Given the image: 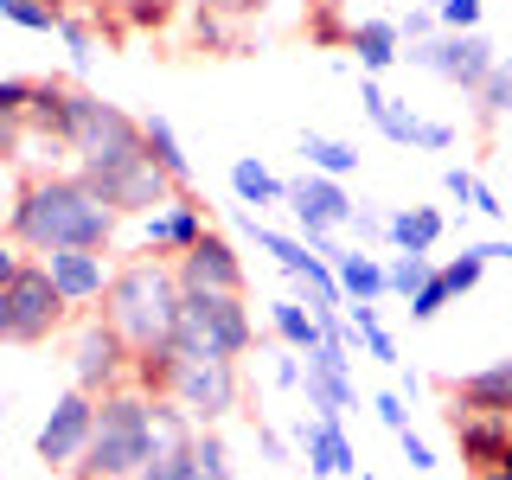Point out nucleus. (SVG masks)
Masks as SVG:
<instances>
[{
	"instance_id": "f257e3e1",
	"label": "nucleus",
	"mask_w": 512,
	"mask_h": 480,
	"mask_svg": "<svg viewBox=\"0 0 512 480\" xmlns=\"http://www.w3.org/2000/svg\"><path fill=\"white\" fill-rule=\"evenodd\" d=\"M116 231H122V212L84 180V173H26L20 199H13V212H7V237L26 256L109 250Z\"/></svg>"
},
{
	"instance_id": "f03ea898",
	"label": "nucleus",
	"mask_w": 512,
	"mask_h": 480,
	"mask_svg": "<svg viewBox=\"0 0 512 480\" xmlns=\"http://www.w3.org/2000/svg\"><path fill=\"white\" fill-rule=\"evenodd\" d=\"M180 269H173V256H128V263H116V276H109L103 288V320L128 340V352H160L173 346V327H180Z\"/></svg>"
},
{
	"instance_id": "7ed1b4c3",
	"label": "nucleus",
	"mask_w": 512,
	"mask_h": 480,
	"mask_svg": "<svg viewBox=\"0 0 512 480\" xmlns=\"http://www.w3.org/2000/svg\"><path fill=\"white\" fill-rule=\"evenodd\" d=\"M148 455H154V391L116 384L96 397V429L71 480H135Z\"/></svg>"
},
{
	"instance_id": "20e7f679",
	"label": "nucleus",
	"mask_w": 512,
	"mask_h": 480,
	"mask_svg": "<svg viewBox=\"0 0 512 480\" xmlns=\"http://www.w3.org/2000/svg\"><path fill=\"white\" fill-rule=\"evenodd\" d=\"M256 346V320L244 295H186L180 327H173V352L180 359H244Z\"/></svg>"
},
{
	"instance_id": "39448f33",
	"label": "nucleus",
	"mask_w": 512,
	"mask_h": 480,
	"mask_svg": "<svg viewBox=\"0 0 512 480\" xmlns=\"http://www.w3.org/2000/svg\"><path fill=\"white\" fill-rule=\"evenodd\" d=\"M160 397H173L199 429H212L244 404V372H237V359H180L173 352V372L160 384Z\"/></svg>"
},
{
	"instance_id": "423d86ee",
	"label": "nucleus",
	"mask_w": 512,
	"mask_h": 480,
	"mask_svg": "<svg viewBox=\"0 0 512 480\" xmlns=\"http://www.w3.org/2000/svg\"><path fill=\"white\" fill-rule=\"evenodd\" d=\"M64 320H71V301L58 295L52 269L26 256V269L7 282V346H45L52 333H64Z\"/></svg>"
},
{
	"instance_id": "0eeeda50",
	"label": "nucleus",
	"mask_w": 512,
	"mask_h": 480,
	"mask_svg": "<svg viewBox=\"0 0 512 480\" xmlns=\"http://www.w3.org/2000/svg\"><path fill=\"white\" fill-rule=\"evenodd\" d=\"M404 58H410V71H429V77H442V84L474 96L487 84V71L500 64V45L487 32H429V39L404 45Z\"/></svg>"
},
{
	"instance_id": "6e6552de",
	"label": "nucleus",
	"mask_w": 512,
	"mask_h": 480,
	"mask_svg": "<svg viewBox=\"0 0 512 480\" xmlns=\"http://www.w3.org/2000/svg\"><path fill=\"white\" fill-rule=\"evenodd\" d=\"M84 180L103 192L109 205H116L122 218H148L154 205H167L173 192H180V180H173L167 167L148 154V148H135V154H122V160H109V167H90Z\"/></svg>"
},
{
	"instance_id": "1a4fd4ad",
	"label": "nucleus",
	"mask_w": 512,
	"mask_h": 480,
	"mask_svg": "<svg viewBox=\"0 0 512 480\" xmlns=\"http://www.w3.org/2000/svg\"><path fill=\"white\" fill-rule=\"evenodd\" d=\"M71 384H77V391H90V397L116 391V384H135V352H128V340L109 327L103 314L84 320L77 340H71Z\"/></svg>"
},
{
	"instance_id": "9d476101",
	"label": "nucleus",
	"mask_w": 512,
	"mask_h": 480,
	"mask_svg": "<svg viewBox=\"0 0 512 480\" xmlns=\"http://www.w3.org/2000/svg\"><path fill=\"white\" fill-rule=\"evenodd\" d=\"M90 429H96V397L90 391H64L52 410H45V423H39V436H32V455L45 461V468H58V474H71L77 461H84V448H90Z\"/></svg>"
},
{
	"instance_id": "9b49d317",
	"label": "nucleus",
	"mask_w": 512,
	"mask_h": 480,
	"mask_svg": "<svg viewBox=\"0 0 512 480\" xmlns=\"http://www.w3.org/2000/svg\"><path fill=\"white\" fill-rule=\"evenodd\" d=\"M205 231H212V218H205V199H199L192 186H180L167 205H154L148 218H135V244H141V256H186Z\"/></svg>"
},
{
	"instance_id": "f8f14e48",
	"label": "nucleus",
	"mask_w": 512,
	"mask_h": 480,
	"mask_svg": "<svg viewBox=\"0 0 512 480\" xmlns=\"http://www.w3.org/2000/svg\"><path fill=\"white\" fill-rule=\"evenodd\" d=\"M173 269H180L186 295H244V263L224 231H205L186 256H173Z\"/></svg>"
},
{
	"instance_id": "ddd939ff",
	"label": "nucleus",
	"mask_w": 512,
	"mask_h": 480,
	"mask_svg": "<svg viewBox=\"0 0 512 480\" xmlns=\"http://www.w3.org/2000/svg\"><path fill=\"white\" fill-rule=\"evenodd\" d=\"M448 423H455L461 461H468L474 474H487V468H500V461H512V410H474V404H455V410H448Z\"/></svg>"
},
{
	"instance_id": "4468645a",
	"label": "nucleus",
	"mask_w": 512,
	"mask_h": 480,
	"mask_svg": "<svg viewBox=\"0 0 512 480\" xmlns=\"http://www.w3.org/2000/svg\"><path fill=\"white\" fill-rule=\"evenodd\" d=\"M295 448H301V468L314 480H352L359 474V448L346 442L340 416H308V423L295 429Z\"/></svg>"
},
{
	"instance_id": "2eb2a0df",
	"label": "nucleus",
	"mask_w": 512,
	"mask_h": 480,
	"mask_svg": "<svg viewBox=\"0 0 512 480\" xmlns=\"http://www.w3.org/2000/svg\"><path fill=\"white\" fill-rule=\"evenodd\" d=\"M352 192L346 180H333V173H301V180H288V212H295V224H320V231H346L352 224Z\"/></svg>"
},
{
	"instance_id": "dca6fc26",
	"label": "nucleus",
	"mask_w": 512,
	"mask_h": 480,
	"mask_svg": "<svg viewBox=\"0 0 512 480\" xmlns=\"http://www.w3.org/2000/svg\"><path fill=\"white\" fill-rule=\"evenodd\" d=\"M39 263L52 269L58 295L71 301V308H96V301H103V288H109V276H116L109 250H52V256H39Z\"/></svg>"
},
{
	"instance_id": "f3484780",
	"label": "nucleus",
	"mask_w": 512,
	"mask_h": 480,
	"mask_svg": "<svg viewBox=\"0 0 512 480\" xmlns=\"http://www.w3.org/2000/svg\"><path fill=\"white\" fill-rule=\"evenodd\" d=\"M359 109L372 116V128H378L384 141H397V148H423V128H429V122L416 116L410 103L384 96V84H378V77H365V71H359Z\"/></svg>"
},
{
	"instance_id": "a211bd4d",
	"label": "nucleus",
	"mask_w": 512,
	"mask_h": 480,
	"mask_svg": "<svg viewBox=\"0 0 512 480\" xmlns=\"http://www.w3.org/2000/svg\"><path fill=\"white\" fill-rule=\"evenodd\" d=\"M333 276H340V295H346V301H391V282H384V256H372L365 244L333 256Z\"/></svg>"
},
{
	"instance_id": "6ab92c4d",
	"label": "nucleus",
	"mask_w": 512,
	"mask_h": 480,
	"mask_svg": "<svg viewBox=\"0 0 512 480\" xmlns=\"http://www.w3.org/2000/svg\"><path fill=\"white\" fill-rule=\"evenodd\" d=\"M352 52H359L365 77H384L397 58H404V32H397V20H359L352 26Z\"/></svg>"
},
{
	"instance_id": "aec40b11",
	"label": "nucleus",
	"mask_w": 512,
	"mask_h": 480,
	"mask_svg": "<svg viewBox=\"0 0 512 480\" xmlns=\"http://www.w3.org/2000/svg\"><path fill=\"white\" fill-rule=\"evenodd\" d=\"M269 327H276V340L288 346V352H301V359H308V352L327 340V333H320V320H314V308L301 295H276L269 301Z\"/></svg>"
},
{
	"instance_id": "412c9836",
	"label": "nucleus",
	"mask_w": 512,
	"mask_h": 480,
	"mask_svg": "<svg viewBox=\"0 0 512 480\" xmlns=\"http://www.w3.org/2000/svg\"><path fill=\"white\" fill-rule=\"evenodd\" d=\"M455 404L512 410V359H493V365H480V372H461L455 378Z\"/></svg>"
},
{
	"instance_id": "4be33fe9",
	"label": "nucleus",
	"mask_w": 512,
	"mask_h": 480,
	"mask_svg": "<svg viewBox=\"0 0 512 480\" xmlns=\"http://www.w3.org/2000/svg\"><path fill=\"white\" fill-rule=\"evenodd\" d=\"M231 192H237V205H256V212H269V205H288V180H276V173H269L256 154L231 160Z\"/></svg>"
},
{
	"instance_id": "5701e85b",
	"label": "nucleus",
	"mask_w": 512,
	"mask_h": 480,
	"mask_svg": "<svg viewBox=\"0 0 512 480\" xmlns=\"http://www.w3.org/2000/svg\"><path fill=\"white\" fill-rule=\"evenodd\" d=\"M448 231V218L436 205H397L391 212V250H436Z\"/></svg>"
},
{
	"instance_id": "b1692460",
	"label": "nucleus",
	"mask_w": 512,
	"mask_h": 480,
	"mask_svg": "<svg viewBox=\"0 0 512 480\" xmlns=\"http://www.w3.org/2000/svg\"><path fill=\"white\" fill-rule=\"evenodd\" d=\"M141 148H148V154H154V160H160V167H167L180 186H192V160H186L180 135H173V122L160 116V109H148V116H141Z\"/></svg>"
},
{
	"instance_id": "393cba45",
	"label": "nucleus",
	"mask_w": 512,
	"mask_h": 480,
	"mask_svg": "<svg viewBox=\"0 0 512 480\" xmlns=\"http://www.w3.org/2000/svg\"><path fill=\"white\" fill-rule=\"evenodd\" d=\"M301 160H308L314 173H333V180H352V173H359V148H352V141H333V135H301Z\"/></svg>"
},
{
	"instance_id": "a878e982",
	"label": "nucleus",
	"mask_w": 512,
	"mask_h": 480,
	"mask_svg": "<svg viewBox=\"0 0 512 480\" xmlns=\"http://www.w3.org/2000/svg\"><path fill=\"white\" fill-rule=\"evenodd\" d=\"M301 397H308V410L314 416H340V410H352L359 404V391H352V378H327V372H301Z\"/></svg>"
},
{
	"instance_id": "bb28decb",
	"label": "nucleus",
	"mask_w": 512,
	"mask_h": 480,
	"mask_svg": "<svg viewBox=\"0 0 512 480\" xmlns=\"http://www.w3.org/2000/svg\"><path fill=\"white\" fill-rule=\"evenodd\" d=\"M429 276H436V256H429V250H391V256H384V282H391L397 301H410Z\"/></svg>"
},
{
	"instance_id": "cd10ccee",
	"label": "nucleus",
	"mask_w": 512,
	"mask_h": 480,
	"mask_svg": "<svg viewBox=\"0 0 512 480\" xmlns=\"http://www.w3.org/2000/svg\"><path fill=\"white\" fill-rule=\"evenodd\" d=\"M0 20H13L20 32H58L71 13H64V0H0Z\"/></svg>"
},
{
	"instance_id": "c85d7f7f",
	"label": "nucleus",
	"mask_w": 512,
	"mask_h": 480,
	"mask_svg": "<svg viewBox=\"0 0 512 480\" xmlns=\"http://www.w3.org/2000/svg\"><path fill=\"white\" fill-rule=\"evenodd\" d=\"M192 468H199V480H237V468H231V448H224L218 423L192 436Z\"/></svg>"
},
{
	"instance_id": "c756f323",
	"label": "nucleus",
	"mask_w": 512,
	"mask_h": 480,
	"mask_svg": "<svg viewBox=\"0 0 512 480\" xmlns=\"http://www.w3.org/2000/svg\"><path fill=\"white\" fill-rule=\"evenodd\" d=\"M474 103H480V116H487V122L512 116V52H500V64L487 71V84L474 90Z\"/></svg>"
},
{
	"instance_id": "7c9ffc66",
	"label": "nucleus",
	"mask_w": 512,
	"mask_h": 480,
	"mask_svg": "<svg viewBox=\"0 0 512 480\" xmlns=\"http://www.w3.org/2000/svg\"><path fill=\"white\" fill-rule=\"evenodd\" d=\"M487 269H493L487 256H480L474 244H461V256H448V263H442V282H448V295H455V301H461V295H474Z\"/></svg>"
},
{
	"instance_id": "2f4dec72",
	"label": "nucleus",
	"mask_w": 512,
	"mask_h": 480,
	"mask_svg": "<svg viewBox=\"0 0 512 480\" xmlns=\"http://www.w3.org/2000/svg\"><path fill=\"white\" fill-rule=\"evenodd\" d=\"M346 231L352 237H359V244L365 250H372V244H384V250H391V212H378V205H352V224H346Z\"/></svg>"
},
{
	"instance_id": "473e14b6",
	"label": "nucleus",
	"mask_w": 512,
	"mask_h": 480,
	"mask_svg": "<svg viewBox=\"0 0 512 480\" xmlns=\"http://www.w3.org/2000/svg\"><path fill=\"white\" fill-rule=\"evenodd\" d=\"M448 301H455V295H448V282H442V263H436V276H429V282L410 295V320L423 327V320H436V314L448 308Z\"/></svg>"
},
{
	"instance_id": "72a5a7b5",
	"label": "nucleus",
	"mask_w": 512,
	"mask_h": 480,
	"mask_svg": "<svg viewBox=\"0 0 512 480\" xmlns=\"http://www.w3.org/2000/svg\"><path fill=\"white\" fill-rule=\"evenodd\" d=\"M109 13H122V20H135V26H167L173 20V0H103Z\"/></svg>"
},
{
	"instance_id": "f704fd0d",
	"label": "nucleus",
	"mask_w": 512,
	"mask_h": 480,
	"mask_svg": "<svg viewBox=\"0 0 512 480\" xmlns=\"http://www.w3.org/2000/svg\"><path fill=\"white\" fill-rule=\"evenodd\" d=\"M480 13H487V0H442L436 20L442 32H480Z\"/></svg>"
},
{
	"instance_id": "c9c22d12",
	"label": "nucleus",
	"mask_w": 512,
	"mask_h": 480,
	"mask_svg": "<svg viewBox=\"0 0 512 480\" xmlns=\"http://www.w3.org/2000/svg\"><path fill=\"white\" fill-rule=\"evenodd\" d=\"M26 103H32L26 77H0V122H26Z\"/></svg>"
},
{
	"instance_id": "e433bc0d",
	"label": "nucleus",
	"mask_w": 512,
	"mask_h": 480,
	"mask_svg": "<svg viewBox=\"0 0 512 480\" xmlns=\"http://www.w3.org/2000/svg\"><path fill=\"white\" fill-rule=\"evenodd\" d=\"M397 448H404V468H410V474H429V468H442V461H436V448H429L423 436H416V429H397Z\"/></svg>"
},
{
	"instance_id": "4c0bfd02",
	"label": "nucleus",
	"mask_w": 512,
	"mask_h": 480,
	"mask_svg": "<svg viewBox=\"0 0 512 480\" xmlns=\"http://www.w3.org/2000/svg\"><path fill=\"white\" fill-rule=\"evenodd\" d=\"M442 192H448V199L461 205V212H474V192H480V173H474V167H448V173H442Z\"/></svg>"
},
{
	"instance_id": "58836bf2",
	"label": "nucleus",
	"mask_w": 512,
	"mask_h": 480,
	"mask_svg": "<svg viewBox=\"0 0 512 480\" xmlns=\"http://www.w3.org/2000/svg\"><path fill=\"white\" fill-rule=\"evenodd\" d=\"M372 410H378V423L391 429V436H397V429H410V397H404V391H378Z\"/></svg>"
},
{
	"instance_id": "ea45409f",
	"label": "nucleus",
	"mask_w": 512,
	"mask_h": 480,
	"mask_svg": "<svg viewBox=\"0 0 512 480\" xmlns=\"http://www.w3.org/2000/svg\"><path fill=\"white\" fill-rule=\"evenodd\" d=\"M308 365H314V372H327V378H352V352L333 346V340H320V346L308 352Z\"/></svg>"
},
{
	"instance_id": "a19ab883",
	"label": "nucleus",
	"mask_w": 512,
	"mask_h": 480,
	"mask_svg": "<svg viewBox=\"0 0 512 480\" xmlns=\"http://www.w3.org/2000/svg\"><path fill=\"white\" fill-rule=\"evenodd\" d=\"M301 372H308V365H301V352H276V365H269V384H276V391H301Z\"/></svg>"
},
{
	"instance_id": "79ce46f5",
	"label": "nucleus",
	"mask_w": 512,
	"mask_h": 480,
	"mask_svg": "<svg viewBox=\"0 0 512 480\" xmlns=\"http://www.w3.org/2000/svg\"><path fill=\"white\" fill-rule=\"evenodd\" d=\"M58 39L71 45V58H77V64H90V58H96V32H90L84 20H64V26H58Z\"/></svg>"
},
{
	"instance_id": "37998d69",
	"label": "nucleus",
	"mask_w": 512,
	"mask_h": 480,
	"mask_svg": "<svg viewBox=\"0 0 512 480\" xmlns=\"http://www.w3.org/2000/svg\"><path fill=\"white\" fill-rule=\"evenodd\" d=\"M397 32H404V45H410V39H429V32H442V20H436V7H410L404 20H397Z\"/></svg>"
},
{
	"instance_id": "c03bdc74",
	"label": "nucleus",
	"mask_w": 512,
	"mask_h": 480,
	"mask_svg": "<svg viewBox=\"0 0 512 480\" xmlns=\"http://www.w3.org/2000/svg\"><path fill=\"white\" fill-rule=\"evenodd\" d=\"M365 352H372L378 365H391V372H397V365H404V359H397V340H391V333H384V320H378V327H365Z\"/></svg>"
},
{
	"instance_id": "a18cd8bd",
	"label": "nucleus",
	"mask_w": 512,
	"mask_h": 480,
	"mask_svg": "<svg viewBox=\"0 0 512 480\" xmlns=\"http://www.w3.org/2000/svg\"><path fill=\"white\" fill-rule=\"evenodd\" d=\"M20 269H26V250H20V244H13V237H7V231H0V288H7L13 276H20Z\"/></svg>"
},
{
	"instance_id": "49530a36",
	"label": "nucleus",
	"mask_w": 512,
	"mask_h": 480,
	"mask_svg": "<svg viewBox=\"0 0 512 480\" xmlns=\"http://www.w3.org/2000/svg\"><path fill=\"white\" fill-rule=\"evenodd\" d=\"M256 448H263V461H269V468H288V442L276 436V429H256Z\"/></svg>"
},
{
	"instance_id": "de8ad7c7",
	"label": "nucleus",
	"mask_w": 512,
	"mask_h": 480,
	"mask_svg": "<svg viewBox=\"0 0 512 480\" xmlns=\"http://www.w3.org/2000/svg\"><path fill=\"white\" fill-rule=\"evenodd\" d=\"M474 212H480V218H506V205H500V192H493L487 180H480V192H474Z\"/></svg>"
},
{
	"instance_id": "09e8293b",
	"label": "nucleus",
	"mask_w": 512,
	"mask_h": 480,
	"mask_svg": "<svg viewBox=\"0 0 512 480\" xmlns=\"http://www.w3.org/2000/svg\"><path fill=\"white\" fill-rule=\"evenodd\" d=\"M487 263H512V237H487V244H474Z\"/></svg>"
},
{
	"instance_id": "8fccbe9b",
	"label": "nucleus",
	"mask_w": 512,
	"mask_h": 480,
	"mask_svg": "<svg viewBox=\"0 0 512 480\" xmlns=\"http://www.w3.org/2000/svg\"><path fill=\"white\" fill-rule=\"evenodd\" d=\"M423 148H455V128H448V122H429L423 128Z\"/></svg>"
},
{
	"instance_id": "3c124183",
	"label": "nucleus",
	"mask_w": 512,
	"mask_h": 480,
	"mask_svg": "<svg viewBox=\"0 0 512 480\" xmlns=\"http://www.w3.org/2000/svg\"><path fill=\"white\" fill-rule=\"evenodd\" d=\"M0 346H7V288H0Z\"/></svg>"
},
{
	"instance_id": "603ef678",
	"label": "nucleus",
	"mask_w": 512,
	"mask_h": 480,
	"mask_svg": "<svg viewBox=\"0 0 512 480\" xmlns=\"http://www.w3.org/2000/svg\"><path fill=\"white\" fill-rule=\"evenodd\" d=\"M352 480H372V474H365V468H359V474H352Z\"/></svg>"
},
{
	"instance_id": "864d4df0",
	"label": "nucleus",
	"mask_w": 512,
	"mask_h": 480,
	"mask_svg": "<svg viewBox=\"0 0 512 480\" xmlns=\"http://www.w3.org/2000/svg\"><path fill=\"white\" fill-rule=\"evenodd\" d=\"M308 7H314V0H308Z\"/></svg>"
}]
</instances>
